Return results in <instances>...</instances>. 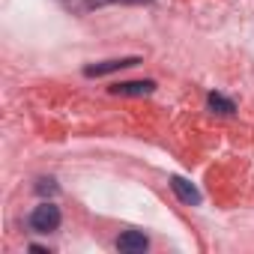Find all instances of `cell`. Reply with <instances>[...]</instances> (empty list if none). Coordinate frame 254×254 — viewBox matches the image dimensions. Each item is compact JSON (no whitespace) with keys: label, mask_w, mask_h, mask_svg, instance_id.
I'll use <instances>...</instances> for the list:
<instances>
[{"label":"cell","mask_w":254,"mask_h":254,"mask_svg":"<svg viewBox=\"0 0 254 254\" xmlns=\"http://www.w3.org/2000/svg\"><path fill=\"white\" fill-rule=\"evenodd\" d=\"M30 227H33L36 233H51V230H57V227H60V209H57L51 200H42V203L33 206V212H30Z\"/></svg>","instance_id":"6da1fadb"},{"label":"cell","mask_w":254,"mask_h":254,"mask_svg":"<svg viewBox=\"0 0 254 254\" xmlns=\"http://www.w3.org/2000/svg\"><path fill=\"white\" fill-rule=\"evenodd\" d=\"M126 3H147V0H126Z\"/></svg>","instance_id":"ba28073f"},{"label":"cell","mask_w":254,"mask_h":254,"mask_svg":"<svg viewBox=\"0 0 254 254\" xmlns=\"http://www.w3.org/2000/svg\"><path fill=\"white\" fill-rule=\"evenodd\" d=\"M153 90H156V81H123L111 87L114 96H150Z\"/></svg>","instance_id":"5b68a950"},{"label":"cell","mask_w":254,"mask_h":254,"mask_svg":"<svg viewBox=\"0 0 254 254\" xmlns=\"http://www.w3.org/2000/svg\"><path fill=\"white\" fill-rule=\"evenodd\" d=\"M138 63H141V57L105 60V63H93V66H87V69H84V75H87V78H99V75H111V72H117V69H129V66H138Z\"/></svg>","instance_id":"7a4b0ae2"},{"label":"cell","mask_w":254,"mask_h":254,"mask_svg":"<svg viewBox=\"0 0 254 254\" xmlns=\"http://www.w3.org/2000/svg\"><path fill=\"white\" fill-rule=\"evenodd\" d=\"M206 102H209V108H212L215 114H233V111H236V105H233L230 99H224L221 93H209Z\"/></svg>","instance_id":"8992f818"},{"label":"cell","mask_w":254,"mask_h":254,"mask_svg":"<svg viewBox=\"0 0 254 254\" xmlns=\"http://www.w3.org/2000/svg\"><path fill=\"white\" fill-rule=\"evenodd\" d=\"M117 248L126 251V254H144V251L150 248V239H147L141 230H126V233H120Z\"/></svg>","instance_id":"3957f363"},{"label":"cell","mask_w":254,"mask_h":254,"mask_svg":"<svg viewBox=\"0 0 254 254\" xmlns=\"http://www.w3.org/2000/svg\"><path fill=\"white\" fill-rule=\"evenodd\" d=\"M171 189H174V194H177L183 203H189V206H197V203H200V191H197L186 177H171Z\"/></svg>","instance_id":"277c9868"},{"label":"cell","mask_w":254,"mask_h":254,"mask_svg":"<svg viewBox=\"0 0 254 254\" xmlns=\"http://www.w3.org/2000/svg\"><path fill=\"white\" fill-rule=\"evenodd\" d=\"M36 191H39V194H54V191H57V186H54V180H39Z\"/></svg>","instance_id":"52a82bcc"}]
</instances>
